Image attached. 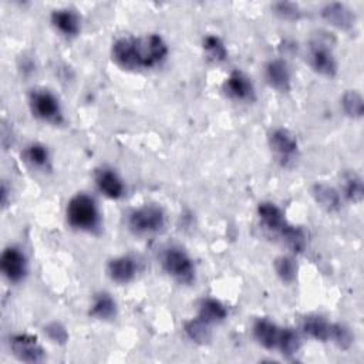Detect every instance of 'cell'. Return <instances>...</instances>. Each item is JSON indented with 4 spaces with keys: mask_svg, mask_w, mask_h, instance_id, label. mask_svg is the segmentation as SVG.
Masks as SVG:
<instances>
[{
    "mask_svg": "<svg viewBox=\"0 0 364 364\" xmlns=\"http://www.w3.org/2000/svg\"><path fill=\"white\" fill-rule=\"evenodd\" d=\"M273 11L276 16H279L283 20H299L301 17V10L296 3H290V1H277L273 4Z\"/></svg>",
    "mask_w": 364,
    "mask_h": 364,
    "instance_id": "4dcf8cb0",
    "label": "cell"
},
{
    "mask_svg": "<svg viewBox=\"0 0 364 364\" xmlns=\"http://www.w3.org/2000/svg\"><path fill=\"white\" fill-rule=\"evenodd\" d=\"M269 146L276 159L283 165L289 166L293 164L299 154V144L296 136L286 128H274L269 134Z\"/></svg>",
    "mask_w": 364,
    "mask_h": 364,
    "instance_id": "8992f818",
    "label": "cell"
},
{
    "mask_svg": "<svg viewBox=\"0 0 364 364\" xmlns=\"http://www.w3.org/2000/svg\"><path fill=\"white\" fill-rule=\"evenodd\" d=\"M198 317L213 326L216 323H222L228 317V310L219 300L209 297L200 301Z\"/></svg>",
    "mask_w": 364,
    "mask_h": 364,
    "instance_id": "44dd1931",
    "label": "cell"
},
{
    "mask_svg": "<svg viewBox=\"0 0 364 364\" xmlns=\"http://www.w3.org/2000/svg\"><path fill=\"white\" fill-rule=\"evenodd\" d=\"M65 216L70 226L82 232H94L101 223L98 206L87 193H77L68 200Z\"/></svg>",
    "mask_w": 364,
    "mask_h": 364,
    "instance_id": "7a4b0ae2",
    "label": "cell"
},
{
    "mask_svg": "<svg viewBox=\"0 0 364 364\" xmlns=\"http://www.w3.org/2000/svg\"><path fill=\"white\" fill-rule=\"evenodd\" d=\"M257 216H259L262 226L266 230H269L270 233H274L277 236L284 229V226L289 223L286 220L282 209L273 202H260L257 205Z\"/></svg>",
    "mask_w": 364,
    "mask_h": 364,
    "instance_id": "5bb4252c",
    "label": "cell"
},
{
    "mask_svg": "<svg viewBox=\"0 0 364 364\" xmlns=\"http://www.w3.org/2000/svg\"><path fill=\"white\" fill-rule=\"evenodd\" d=\"M300 347H301V341H300L297 331L293 328H289V327L282 328L276 350H279L282 353V355L291 358L299 353Z\"/></svg>",
    "mask_w": 364,
    "mask_h": 364,
    "instance_id": "cb8c5ba5",
    "label": "cell"
},
{
    "mask_svg": "<svg viewBox=\"0 0 364 364\" xmlns=\"http://www.w3.org/2000/svg\"><path fill=\"white\" fill-rule=\"evenodd\" d=\"M309 63L311 68L324 77H334L337 74L338 65L337 60L327 43L321 40H314L309 47Z\"/></svg>",
    "mask_w": 364,
    "mask_h": 364,
    "instance_id": "52a82bcc",
    "label": "cell"
},
{
    "mask_svg": "<svg viewBox=\"0 0 364 364\" xmlns=\"http://www.w3.org/2000/svg\"><path fill=\"white\" fill-rule=\"evenodd\" d=\"M95 183L101 193L109 199H119L124 196L125 186L119 175L111 168H101L95 173Z\"/></svg>",
    "mask_w": 364,
    "mask_h": 364,
    "instance_id": "9a60e30c",
    "label": "cell"
},
{
    "mask_svg": "<svg viewBox=\"0 0 364 364\" xmlns=\"http://www.w3.org/2000/svg\"><path fill=\"white\" fill-rule=\"evenodd\" d=\"M46 333L47 336L54 341V343H65L67 338H68V334L65 331V328L60 324V323H50L47 327H46Z\"/></svg>",
    "mask_w": 364,
    "mask_h": 364,
    "instance_id": "1f68e13d",
    "label": "cell"
},
{
    "mask_svg": "<svg viewBox=\"0 0 364 364\" xmlns=\"http://www.w3.org/2000/svg\"><path fill=\"white\" fill-rule=\"evenodd\" d=\"M166 223L165 210L155 203L144 205L128 215V226L135 235H152L164 229Z\"/></svg>",
    "mask_w": 364,
    "mask_h": 364,
    "instance_id": "277c9868",
    "label": "cell"
},
{
    "mask_svg": "<svg viewBox=\"0 0 364 364\" xmlns=\"http://www.w3.org/2000/svg\"><path fill=\"white\" fill-rule=\"evenodd\" d=\"M24 158L34 168H38V169L50 168V154L47 146L43 144H38V142L30 144L24 151Z\"/></svg>",
    "mask_w": 364,
    "mask_h": 364,
    "instance_id": "d4e9b609",
    "label": "cell"
},
{
    "mask_svg": "<svg viewBox=\"0 0 364 364\" xmlns=\"http://www.w3.org/2000/svg\"><path fill=\"white\" fill-rule=\"evenodd\" d=\"M112 60L125 70L152 68L168 55V44L155 33L142 37H121L111 48Z\"/></svg>",
    "mask_w": 364,
    "mask_h": 364,
    "instance_id": "6da1fadb",
    "label": "cell"
},
{
    "mask_svg": "<svg viewBox=\"0 0 364 364\" xmlns=\"http://www.w3.org/2000/svg\"><path fill=\"white\" fill-rule=\"evenodd\" d=\"M210 324H208L206 321H203L202 318H199L198 316L189 321L185 323L183 326V330L186 333V336L198 343V344H205L210 340L212 337V330H210Z\"/></svg>",
    "mask_w": 364,
    "mask_h": 364,
    "instance_id": "603a6c76",
    "label": "cell"
},
{
    "mask_svg": "<svg viewBox=\"0 0 364 364\" xmlns=\"http://www.w3.org/2000/svg\"><path fill=\"white\" fill-rule=\"evenodd\" d=\"M264 77L270 87L277 91L286 92L290 90L291 84V74L287 63L280 58L270 60L264 67Z\"/></svg>",
    "mask_w": 364,
    "mask_h": 364,
    "instance_id": "4fadbf2b",
    "label": "cell"
},
{
    "mask_svg": "<svg viewBox=\"0 0 364 364\" xmlns=\"http://www.w3.org/2000/svg\"><path fill=\"white\" fill-rule=\"evenodd\" d=\"M321 17L333 27L340 30H350L355 24L354 11L343 3H327L321 9Z\"/></svg>",
    "mask_w": 364,
    "mask_h": 364,
    "instance_id": "8fae6325",
    "label": "cell"
},
{
    "mask_svg": "<svg viewBox=\"0 0 364 364\" xmlns=\"http://www.w3.org/2000/svg\"><path fill=\"white\" fill-rule=\"evenodd\" d=\"M311 193L320 208L327 212H337L341 208V196L338 191L327 183H316Z\"/></svg>",
    "mask_w": 364,
    "mask_h": 364,
    "instance_id": "ac0fdd59",
    "label": "cell"
},
{
    "mask_svg": "<svg viewBox=\"0 0 364 364\" xmlns=\"http://www.w3.org/2000/svg\"><path fill=\"white\" fill-rule=\"evenodd\" d=\"M202 47L208 57L213 61H223L228 57V50L223 44V41L213 34H208L203 37Z\"/></svg>",
    "mask_w": 364,
    "mask_h": 364,
    "instance_id": "f1b7e54d",
    "label": "cell"
},
{
    "mask_svg": "<svg viewBox=\"0 0 364 364\" xmlns=\"http://www.w3.org/2000/svg\"><path fill=\"white\" fill-rule=\"evenodd\" d=\"M7 196H9V191H7L6 183H3L1 185V205L3 206H7Z\"/></svg>",
    "mask_w": 364,
    "mask_h": 364,
    "instance_id": "d6a6232c",
    "label": "cell"
},
{
    "mask_svg": "<svg viewBox=\"0 0 364 364\" xmlns=\"http://www.w3.org/2000/svg\"><path fill=\"white\" fill-rule=\"evenodd\" d=\"M115 314H117V303L111 297V294L107 291L97 293L90 307V316L98 320H111L115 317Z\"/></svg>",
    "mask_w": 364,
    "mask_h": 364,
    "instance_id": "ffe728a7",
    "label": "cell"
},
{
    "mask_svg": "<svg viewBox=\"0 0 364 364\" xmlns=\"http://www.w3.org/2000/svg\"><path fill=\"white\" fill-rule=\"evenodd\" d=\"M330 340H333V343L338 348L348 350L351 347V344L354 343V336L347 326H344L341 323H331Z\"/></svg>",
    "mask_w": 364,
    "mask_h": 364,
    "instance_id": "f546056e",
    "label": "cell"
},
{
    "mask_svg": "<svg viewBox=\"0 0 364 364\" xmlns=\"http://www.w3.org/2000/svg\"><path fill=\"white\" fill-rule=\"evenodd\" d=\"M28 104L31 112L47 122L58 124L63 119V111L58 98L48 90H33L30 92Z\"/></svg>",
    "mask_w": 364,
    "mask_h": 364,
    "instance_id": "5b68a950",
    "label": "cell"
},
{
    "mask_svg": "<svg viewBox=\"0 0 364 364\" xmlns=\"http://www.w3.org/2000/svg\"><path fill=\"white\" fill-rule=\"evenodd\" d=\"M10 350L14 357L24 363H41L46 357V351L38 344V340L27 333L14 334L10 338Z\"/></svg>",
    "mask_w": 364,
    "mask_h": 364,
    "instance_id": "9c48e42d",
    "label": "cell"
},
{
    "mask_svg": "<svg viewBox=\"0 0 364 364\" xmlns=\"http://www.w3.org/2000/svg\"><path fill=\"white\" fill-rule=\"evenodd\" d=\"M341 107L350 118H361L364 112V101L360 92L348 90L341 97Z\"/></svg>",
    "mask_w": 364,
    "mask_h": 364,
    "instance_id": "4316f807",
    "label": "cell"
},
{
    "mask_svg": "<svg viewBox=\"0 0 364 364\" xmlns=\"http://www.w3.org/2000/svg\"><path fill=\"white\" fill-rule=\"evenodd\" d=\"M280 331H282V327H279L276 323L264 317H260L253 323V336L256 341L267 350L277 348Z\"/></svg>",
    "mask_w": 364,
    "mask_h": 364,
    "instance_id": "2e32d148",
    "label": "cell"
},
{
    "mask_svg": "<svg viewBox=\"0 0 364 364\" xmlns=\"http://www.w3.org/2000/svg\"><path fill=\"white\" fill-rule=\"evenodd\" d=\"M279 237L293 253H301L307 245V237L304 230L290 223L284 226V229L279 233Z\"/></svg>",
    "mask_w": 364,
    "mask_h": 364,
    "instance_id": "7402d4cb",
    "label": "cell"
},
{
    "mask_svg": "<svg viewBox=\"0 0 364 364\" xmlns=\"http://www.w3.org/2000/svg\"><path fill=\"white\" fill-rule=\"evenodd\" d=\"M0 269L11 283H20L27 274L26 255L16 246H9L0 256Z\"/></svg>",
    "mask_w": 364,
    "mask_h": 364,
    "instance_id": "ba28073f",
    "label": "cell"
},
{
    "mask_svg": "<svg viewBox=\"0 0 364 364\" xmlns=\"http://www.w3.org/2000/svg\"><path fill=\"white\" fill-rule=\"evenodd\" d=\"M162 269L176 282L189 284L195 279V264L191 256L179 246H168L161 253Z\"/></svg>",
    "mask_w": 364,
    "mask_h": 364,
    "instance_id": "3957f363",
    "label": "cell"
},
{
    "mask_svg": "<svg viewBox=\"0 0 364 364\" xmlns=\"http://www.w3.org/2000/svg\"><path fill=\"white\" fill-rule=\"evenodd\" d=\"M274 272L283 283H293L297 276V263L290 256H279L273 262Z\"/></svg>",
    "mask_w": 364,
    "mask_h": 364,
    "instance_id": "83f0119b",
    "label": "cell"
},
{
    "mask_svg": "<svg viewBox=\"0 0 364 364\" xmlns=\"http://www.w3.org/2000/svg\"><path fill=\"white\" fill-rule=\"evenodd\" d=\"M301 328L304 334L317 340V341H328L330 340V330L331 323H328L324 317L318 314L306 316L301 323Z\"/></svg>",
    "mask_w": 364,
    "mask_h": 364,
    "instance_id": "d6986e66",
    "label": "cell"
},
{
    "mask_svg": "<svg viewBox=\"0 0 364 364\" xmlns=\"http://www.w3.org/2000/svg\"><path fill=\"white\" fill-rule=\"evenodd\" d=\"M136 273H138V263L131 256L114 257L107 264L108 277L118 284H127L132 282Z\"/></svg>",
    "mask_w": 364,
    "mask_h": 364,
    "instance_id": "30bf717a",
    "label": "cell"
},
{
    "mask_svg": "<svg viewBox=\"0 0 364 364\" xmlns=\"http://www.w3.org/2000/svg\"><path fill=\"white\" fill-rule=\"evenodd\" d=\"M51 24L65 37H75L81 30L80 17L70 9H57L51 13Z\"/></svg>",
    "mask_w": 364,
    "mask_h": 364,
    "instance_id": "e0dca14e",
    "label": "cell"
},
{
    "mask_svg": "<svg viewBox=\"0 0 364 364\" xmlns=\"http://www.w3.org/2000/svg\"><path fill=\"white\" fill-rule=\"evenodd\" d=\"M225 91L229 97L237 101H252L255 98V87L250 78L239 70L229 74L225 81Z\"/></svg>",
    "mask_w": 364,
    "mask_h": 364,
    "instance_id": "7c38bea8",
    "label": "cell"
},
{
    "mask_svg": "<svg viewBox=\"0 0 364 364\" xmlns=\"http://www.w3.org/2000/svg\"><path fill=\"white\" fill-rule=\"evenodd\" d=\"M343 193L353 203H360L363 200V198H364L363 179L355 172H348L344 176V179H343Z\"/></svg>",
    "mask_w": 364,
    "mask_h": 364,
    "instance_id": "484cf974",
    "label": "cell"
}]
</instances>
